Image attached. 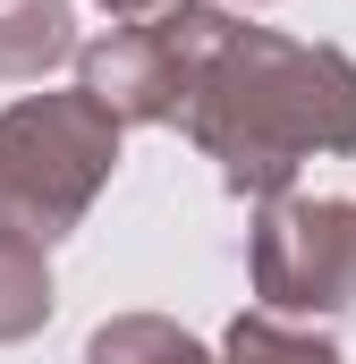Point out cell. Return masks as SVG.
Listing matches in <instances>:
<instances>
[{"mask_svg":"<svg viewBox=\"0 0 356 364\" xmlns=\"http://www.w3.org/2000/svg\"><path fill=\"white\" fill-rule=\"evenodd\" d=\"M162 43L178 60V127L221 161L238 195H288L314 153H356V60L331 43H288L238 26L212 0H170Z\"/></svg>","mask_w":356,"mask_h":364,"instance_id":"cell-1","label":"cell"},{"mask_svg":"<svg viewBox=\"0 0 356 364\" xmlns=\"http://www.w3.org/2000/svg\"><path fill=\"white\" fill-rule=\"evenodd\" d=\"M119 119L93 93H26L0 110V220L26 237H68L110 186Z\"/></svg>","mask_w":356,"mask_h":364,"instance_id":"cell-2","label":"cell"},{"mask_svg":"<svg viewBox=\"0 0 356 364\" xmlns=\"http://www.w3.org/2000/svg\"><path fill=\"white\" fill-rule=\"evenodd\" d=\"M255 296L263 314H348L356 305V203L271 195L255 220Z\"/></svg>","mask_w":356,"mask_h":364,"instance_id":"cell-3","label":"cell"},{"mask_svg":"<svg viewBox=\"0 0 356 364\" xmlns=\"http://www.w3.org/2000/svg\"><path fill=\"white\" fill-rule=\"evenodd\" d=\"M77 68H85L77 93H93L119 127H153L178 110V60L162 43V26H110L102 43L77 51Z\"/></svg>","mask_w":356,"mask_h":364,"instance_id":"cell-4","label":"cell"},{"mask_svg":"<svg viewBox=\"0 0 356 364\" xmlns=\"http://www.w3.org/2000/svg\"><path fill=\"white\" fill-rule=\"evenodd\" d=\"M60 60H77V17L68 0H0V77L34 85Z\"/></svg>","mask_w":356,"mask_h":364,"instance_id":"cell-5","label":"cell"},{"mask_svg":"<svg viewBox=\"0 0 356 364\" xmlns=\"http://www.w3.org/2000/svg\"><path fill=\"white\" fill-rule=\"evenodd\" d=\"M51 322V263H43V237L9 229L0 220V348L9 339H34Z\"/></svg>","mask_w":356,"mask_h":364,"instance_id":"cell-6","label":"cell"},{"mask_svg":"<svg viewBox=\"0 0 356 364\" xmlns=\"http://www.w3.org/2000/svg\"><path fill=\"white\" fill-rule=\"evenodd\" d=\"M85 364H212V356H204V339H187L162 314H119L85 339Z\"/></svg>","mask_w":356,"mask_h":364,"instance_id":"cell-7","label":"cell"},{"mask_svg":"<svg viewBox=\"0 0 356 364\" xmlns=\"http://www.w3.org/2000/svg\"><path fill=\"white\" fill-rule=\"evenodd\" d=\"M221 364H340V348L314 331H288L280 314H238L221 339Z\"/></svg>","mask_w":356,"mask_h":364,"instance_id":"cell-8","label":"cell"},{"mask_svg":"<svg viewBox=\"0 0 356 364\" xmlns=\"http://www.w3.org/2000/svg\"><path fill=\"white\" fill-rule=\"evenodd\" d=\"M102 9H110V17H162L170 0H102Z\"/></svg>","mask_w":356,"mask_h":364,"instance_id":"cell-9","label":"cell"}]
</instances>
